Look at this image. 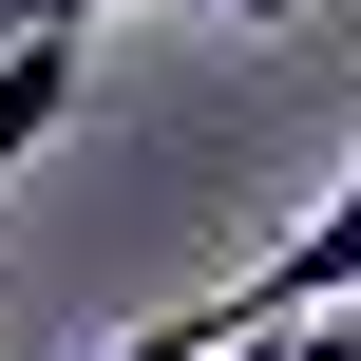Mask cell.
<instances>
[{
	"instance_id": "cell-1",
	"label": "cell",
	"mask_w": 361,
	"mask_h": 361,
	"mask_svg": "<svg viewBox=\"0 0 361 361\" xmlns=\"http://www.w3.org/2000/svg\"><path fill=\"white\" fill-rule=\"evenodd\" d=\"M305 305H361V171L267 247V267H247V286H209V343H228V324H305Z\"/></svg>"
},
{
	"instance_id": "cell-2",
	"label": "cell",
	"mask_w": 361,
	"mask_h": 361,
	"mask_svg": "<svg viewBox=\"0 0 361 361\" xmlns=\"http://www.w3.org/2000/svg\"><path fill=\"white\" fill-rule=\"evenodd\" d=\"M76 76H95V57H76L57 19H0V190H19V152H57V114H76Z\"/></svg>"
},
{
	"instance_id": "cell-3",
	"label": "cell",
	"mask_w": 361,
	"mask_h": 361,
	"mask_svg": "<svg viewBox=\"0 0 361 361\" xmlns=\"http://www.w3.org/2000/svg\"><path fill=\"white\" fill-rule=\"evenodd\" d=\"M0 19H57V38H95V19H152V0H0Z\"/></svg>"
},
{
	"instance_id": "cell-4",
	"label": "cell",
	"mask_w": 361,
	"mask_h": 361,
	"mask_svg": "<svg viewBox=\"0 0 361 361\" xmlns=\"http://www.w3.org/2000/svg\"><path fill=\"white\" fill-rule=\"evenodd\" d=\"M286 343H305V361H361V324H343V305H305V324H286Z\"/></svg>"
},
{
	"instance_id": "cell-5",
	"label": "cell",
	"mask_w": 361,
	"mask_h": 361,
	"mask_svg": "<svg viewBox=\"0 0 361 361\" xmlns=\"http://www.w3.org/2000/svg\"><path fill=\"white\" fill-rule=\"evenodd\" d=\"M190 361H305V343H286V324H228V343H190Z\"/></svg>"
},
{
	"instance_id": "cell-6",
	"label": "cell",
	"mask_w": 361,
	"mask_h": 361,
	"mask_svg": "<svg viewBox=\"0 0 361 361\" xmlns=\"http://www.w3.org/2000/svg\"><path fill=\"white\" fill-rule=\"evenodd\" d=\"M209 19H324V0H209Z\"/></svg>"
}]
</instances>
